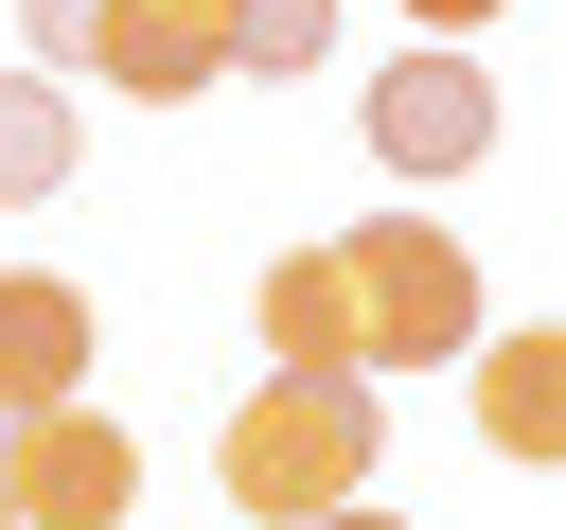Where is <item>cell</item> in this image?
Returning a JSON list of instances; mask_svg holds the SVG:
<instances>
[{
	"mask_svg": "<svg viewBox=\"0 0 566 530\" xmlns=\"http://www.w3.org/2000/svg\"><path fill=\"white\" fill-rule=\"evenodd\" d=\"M371 459H389L371 371H248L230 424H212V495H230L248 530H318V512H354Z\"/></svg>",
	"mask_w": 566,
	"mask_h": 530,
	"instance_id": "1",
	"label": "cell"
},
{
	"mask_svg": "<svg viewBox=\"0 0 566 530\" xmlns=\"http://www.w3.org/2000/svg\"><path fill=\"white\" fill-rule=\"evenodd\" d=\"M371 159H389V177H478V159H495V71H478V53L371 71Z\"/></svg>",
	"mask_w": 566,
	"mask_h": 530,
	"instance_id": "5",
	"label": "cell"
},
{
	"mask_svg": "<svg viewBox=\"0 0 566 530\" xmlns=\"http://www.w3.org/2000/svg\"><path fill=\"white\" fill-rule=\"evenodd\" d=\"M0 495H18V530H124L142 512V442L106 406H53V424L0 442Z\"/></svg>",
	"mask_w": 566,
	"mask_h": 530,
	"instance_id": "4",
	"label": "cell"
},
{
	"mask_svg": "<svg viewBox=\"0 0 566 530\" xmlns=\"http://www.w3.org/2000/svg\"><path fill=\"white\" fill-rule=\"evenodd\" d=\"M248 318H265V371H354V300H336V247H283V265L248 283Z\"/></svg>",
	"mask_w": 566,
	"mask_h": 530,
	"instance_id": "8",
	"label": "cell"
},
{
	"mask_svg": "<svg viewBox=\"0 0 566 530\" xmlns=\"http://www.w3.org/2000/svg\"><path fill=\"white\" fill-rule=\"evenodd\" d=\"M71 194V88L53 71H0V212Z\"/></svg>",
	"mask_w": 566,
	"mask_h": 530,
	"instance_id": "9",
	"label": "cell"
},
{
	"mask_svg": "<svg viewBox=\"0 0 566 530\" xmlns=\"http://www.w3.org/2000/svg\"><path fill=\"white\" fill-rule=\"evenodd\" d=\"M35 18V71L71 88H124V106H195L230 88V0H18Z\"/></svg>",
	"mask_w": 566,
	"mask_h": 530,
	"instance_id": "3",
	"label": "cell"
},
{
	"mask_svg": "<svg viewBox=\"0 0 566 530\" xmlns=\"http://www.w3.org/2000/svg\"><path fill=\"white\" fill-rule=\"evenodd\" d=\"M478 18H495V0H407V35H424V53H478Z\"/></svg>",
	"mask_w": 566,
	"mask_h": 530,
	"instance_id": "11",
	"label": "cell"
},
{
	"mask_svg": "<svg viewBox=\"0 0 566 530\" xmlns=\"http://www.w3.org/2000/svg\"><path fill=\"white\" fill-rule=\"evenodd\" d=\"M0 530H18V495H0Z\"/></svg>",
	"mask_w": 566,
	"mask_h": 530,
	"instance_id": "13",
	"label": "cell"
},
{
	"mask_svg": "<svg viewBox=\"0 0 566 530\" xmlns=\"http://www.w3.org/2000/svg\"><path fill=\"white\" fill-rule=\"evenodd\" d=\"M460 406H478L495 459H566V318H495L460 353Z\"/></svg>",
	"mask_w": 566,
	"mask_h": 530,
	"instance_id": "7",
	"label": "cell"
},
{
	"mask_svg": "<svg viewBox=\"0 0 566 530\" xmlns=\"http://www.w3.org/2000/svg\"><path fill=\"white\" fill-rule=\"evenodd\" d=\"M336 300H354V371H442V353L495 336L478 318V247L442 212H354L336 230Z\"/></svg>",
	"mask_w": 566,
	"mask_h": 530,
	"instance_id": "2",
	"label": "cell"
},
{
	"mask_svg": "<svg viewBox=\"0 0 566 530\" xmlns=\"http://www.w3.org/2000/svg\"><path fill=\"white\" fill-rule=\"evenodd\" d=\"M318 530H407V512H389V495H354V512H318Z\"/></svg>",
	"mask_w": 566,
	"mask_h": 530,
	"instance_id": "12",
	"label": "cell"
},
{
	"mask_svg": "<svg viewBox=\"0 0 566 530\" xmlns=\"http://www.w3.org/2000/svg\"><path fill=\"white\" fill-rule=\"evenodd\" d=\"M53 406H88V283L0 265V442L53 424Z\"/></svg>",
	"mask_w": 566,
	"mask_h": 530,
	"instance_id": "6",
	"label": "cell"
},
{
	"mask_svg": "<svg viewBox=\"0 0 566 530\" xmlns=\"http://www.w3.org/2000/svg\"><path fill=\"white\" fill-rule=\"evenodd\" d=\"M336 71V0H230V88H301Z\"/></svg>",
	"mask_w": 566,
	"mask_h": 530,
	"instance_id": "10",
	"label": "cell"
}]
</instances>
